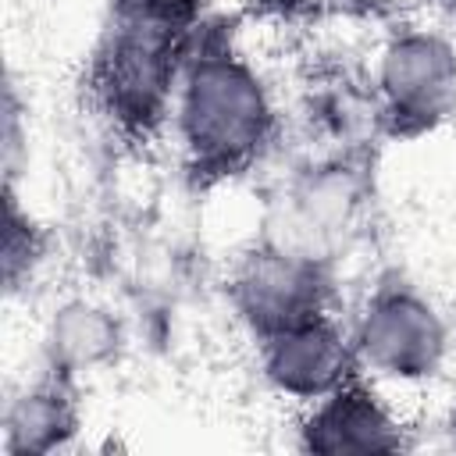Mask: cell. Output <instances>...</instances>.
Here are the masks:
<instances>
[{"instance_id": "cell-1", "label": "cell", "mask_w": 456, "mask_h": 456, "mask_svg": "<svg viewBox=\"0 0 456 456\" xmlns=\"http://www.w3.org/2000/svg\"><path fill=\"white\" fill-rule=\"evenodd\" d=\"M182 128L200 164L235 167L256 150L267 128V103L256 78L228 57L200 61L182 96Z\"/></svg>"}, {"instance_id": "cell-4", "label": "cell", "mask_w": 456, "mask_h": 456, "mask_svg": "<svg viewBox=\"0 0 456 456\" xmlns=\"http://www.w3.org/2000/svg\"><path fill=\"white\" fill-rule=\"evenodd\" d=\"M346 349L331 324L317 317H303L281 328L271 342V374L281 388L299 395H321L338 385L346 374Z\"/></svg>"}, {"instance_id": "cell-2", "label": "cell", "mask_w": 456, "mask_h": 456, "mask_svg": "<svg viewBox=\"0 0 456 456\" xmlns=\"http://www.w3.org/2000/svg\"><path fill=\"white\" fill-rule=\"evenodd\" d=\"M381 82L399 118L428 125L456 103V57L431 36H410L388 50Z\"/></svg>"}, {"instance_id": "cell-5", "label": "cell", "mask_w": 456, "mask_h": 456, "mask_svg": "<svg viewBox=\"0 0 456 456\" xmlns=\"http://www.w3.org/2000/svg\"><path fill=\"white\" fill-rule=\"evenodd\" d=\"M310 445L324 452L342 449H392V420L388 413L356 388H338L310 420Z\"/></svg>"}, {"instance_id": "cell-3", "label": "cell", "mask_w": 456, "mask_h": 456, "mask_svg": "<svg viewBox=\"0 0 456 456\" xmlns=\"http://www.w3.org/2000/svg\"><path fill=\"white\" fill-rule=\"evenodd\" d=\"M360 346L367 360L388 374H428L442 353V328L435 314L413 296H381L363 321Z\"/></svg>"}, {"instance_id": "cell-6", "label": "cell", "mask_w": 456, "mask_h": 456, "mask_svg": "<svg viewBox=\"0 0 456 456\" xmlns=\"http://www.w3.org/2000/svg\"><path fill=\"white\" fill-rule=\"evenodd\" d=\"M242 292L246 303L253 310V317H260L264 324H271L274 331L314 317L310 303H314V278L285 256H267L260 260L246 278H242Z\"/></svg>"}]
</instances>
